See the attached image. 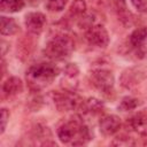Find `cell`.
<instances>
[{"mask_svg":"<svg viewBox=\"0 0 147 147\" xmlns=\"http://www.w3.org/2000/svg\"><path fill=\"white\" fill-rule=\"evenodd\" d=\"M59 72V68L53 63H37L28 69L25 74V79L31 91L39 92L51 85L57 77Z\"/></svg>","mask_w":147,"mask_h":147,"instance_id":"cell-1","label":"cell"},{"mask_svg":"<svg viewBox=\"0 0 147 147\" xmlns=\"http://www.w3.org/2000/svg\"><path fill=\"white\" fill-rule=\"evenodd\" d=\"M57 137L63 144L84 145L91 139V133L83 122L78 119H70L59 126Z\"/></svg>","mask_w":147,"mask_h":147,"instance_id":"cell-2","label":"cell"},{"mask_svg":"<svg viewBox=\"0 0 147 147\" xmlns=\"http://www.w3.org/2000/svg\"><path fill=\"white\" fill-rule=\"evenodd\" d=\"M74 48V40L64 33H59L48 40L46 44L45 54L51 60L62 61L71 55Z\"/></svg>","mask_w":147,"mask_h":147,"instance_id":"cell-3","label":"cell"},{"mask_svg":"<svg viewBox=\"0 0 147 147\" xmlns=\"http://www.w3.org/2000/svg\"><path fill=\"white\" fill-rule=\"evenodd\" d=\"M53 101L55 107L60 111L79 110L84 109V100L72 91L64 90L63 92H55L53 94Z\"/></svg>","mask_w":147,"mask_h":147,"instance_id":"cell-4","label":"cell"},{"mask_svg":"<svg viewBox=\"0 0 147 147\" xmlns=\"http://www.w3.org/2000/svg\"><path fill=\"white\" fill-rule=\"evenodd\" d=\"M92 84L102 93H111L114 88V75L110 70L105 68L94 69L91 72Z\"/></svg>","mask_w":147,"mask_h":147,"instance_id":"cell-5","label":"cell"},{"mask_svg":"<svg viewBox=\"0 0 147 147\" xmlns=\"http://www.w3.org/2000/svg\"><path fill=\"white\" fill-rule=\"evenodd\" d=\"M85 38L90 45L98 48H105L109 44V34L101 24H93L87 28L85 31Z\"/></svg>","mask_w":147,"mask_h":147,"instance_id":"cell-6","label":"cell"},{"mask_svg":"<svg viewBox=\"0 0 147 147\" xmlns=\"http://www.w3.org/2000/svg\"><path fill=\"white\" fill-rule=\"evenodd\" d=\"M25 28L32 34H40L46 24V17L42 13L32 11L25 15Z\"/></svg>","mask_w":147,"mask_h":147,"instance_id":"cell-7","label":"cell"},{"mask_svg":"<svg viewBox=\"0 0 147 147\" xmlns=\"http://www.w3.org/2000/svg\"><path fill=\"white\" fill-rule=\"evenodd\" d=\"M79 74V69L75 63H69L63 69V79H62V86L67 91L75 92L78 83L77 77Z\"/></svg>","mask_w":147,"mask_h":147,"instance_id":"cell-8","label":"cell"},{"mask_svg":"<svg viewBox=\"0 0 147 147\" xmlns=\"http://www.w3.org/2000/svg\"><path fill=\"white\" fill-rule=\"evenodd\" d=\"M99 127L102 134L113 136L121 129V118L116 115H106L100 119Z\"/></svg>","mask_w":147,"mask_h":147,"instance_id":"cell-9","label":"cell"},{"mask_svg":"<svg viewBox=\"0 0 147 147\" xmlns=\"http://www.w3.org/2000/svg\"><path fill=\"white\" fill-rule=\"evenodd\" d=\"M126 127L130 129L131 131L144 133L147 130L146 113H138V114L133 115L132 117L127 118V121H126Z\"/></svg>","mask_w":147,"mask_h":147,"instance_id":"cell-10","label":"cell"},{"mask_svg":"<svg viewBox=\"0 0 147 147\" xmlns=\"http://www.w3.org/2000/svg\"><path fill=\"white\" fill-rule=\"evenodd\" d=\"M23 91V83L18 77H9L2 85V92L6 96H14Z\"/></svg>","mask_w":147,"mask_h":147,"instance_id":"cell-11","label":"cell"},{"mask_svg":"<svg viewBox=\"0 0 147 147\" xmlns=\"http://www.w3.org/2000/svg\"><path fill=\"white\" fill-rule=\"evenodd\" d=\"M130 44L137 49H141L147 44V26L136 29L130 34Z\"/></svg>","mask_w":147,"mask_h":147,"instance_id":"cell-12","label":"cell"},{"mask_svg":"<svg viewBox=\"0 0 147 147\" xmlns=\"http://www.w3.org/2000/svg\"><path fill=\"white\" fill-rule=\"evenodd\" d=\"M18 31V25L13 17H0V32L2 36H13Z\"/></svg>","mask_w":147,"mask_h":147,"instance_id":"cell-13","label":"cell"},{"mask_svg":"<svg viewBox=\"0 0 147 147\" xmlns=\"http://www.w3.org/2000/svg\"><path fill=\"white\" fill-rule=\"evenodd\" d=\"M140 80H141L140 72L137 71V70H134V69H127L121 76L122 85L125 86V87H127V88H131L133 85L138 84Z\"/></svg>","mask_w":147,"mask_h":147,"instance_id":"cell-14","label":"cell"},{"mask_svg":"<svg viewBox=\"0 0 147 147\" xmlns=\"http://www.w3.org/2000/svg\"><path fill=\"white\" fill-rule=\"evenodd\" d=\"M24 0H1L0 9L2 13H17L23 9Z\"/></svg>","mask_w":147,"mask_h":147,"instance_id":"cell-15","label":"cell"},{"mask_svg":"<svg viewBox=\"0 0 147 147\" xmlns=\"http://www.w3.org/2000/svg\"><path fill=\"white\" fill-rule=\"evenodd\" d=\"M103 110V103L94 98H90L86 101H84V109L83 113H90V114H99Z\"/></svg>","mask_w":147,"mask_h":147,"instance_id":"cell-16","label":"cell"},{"mask_svg":"<svg viewBox=\"0 0 147 147\" xmlns=\"http://www.w3.org/2000/svg\"><path fill=\"white\" fill-rule=\"evenodd\" d=\"M139 105H140V101L138 99L133 96H124L118 105V109L122 111H130L136 109Z\"/></svg>","mask_w":147,"mask_h":147,"instance_id":"cell-17","label":"cell"},{"mask_svg":"<svg viewBox=\"0 0 147 147\" xmlns=\"http://www.w3.org/2000/svg\"><path fill=\"white\" fill-rule=\"evenodd\" d=\"M70 14L75 16H83L86 13L85 0H74L70 5Z\"/></svg>","mask_w":147,"mask_h":147,"instance_id":"cell-18","label":"cell"},{"mask_svg":"<svg viewBox=\"0 0 147 147\" xmlns=\"http://www.w3.org/2000/svg\"><path fill=\"white\" fill-rule=\"evenodd\" d=\"M67 0H45V7L49 11H61L64 9Z\"/></svg>","mask_w":147,"mask_h":147,"instance_id":"cell-19","label":"cell"},{"mask_svg":"<svg viewBox=\"0 0 147 147\" xmlns=\"http://www.w3.org/2000/svg\"><path fill=\"white\" fill-rule=\"evenodd\" d=\"M131 3L139 13H147V0H131Z\"/></svg>","mask_w":147,"mask_h":147,"instance_id":"cell-20","label":"cell"},{"mask_svg":"<svg viewBox=\"0 0 147 147\" xmlns=\"http://www.w3.org/2000/svg\"><path fill=\"white\" fill-rule=\"evenodd\" d=\"M8 119H9V111L6 108H2L1 109V119H0V122H1V124H0V133L5 132Z\"/></svg>","mask_w":147,"mask_h":147,"instance_id":"cell-21","label":"cell"},{"mask_svg":"<svg viewBox=\"0 0 147 147\" xmlns=\"http://www.w3.org/2000/svg\"><path fill=\"white\" fill-rule=\"evenodd\" d=\"M113 145H133L134 142L133 141H131V139L130 138H127V137H117L113 142H111Z\"/></svg>","mask_w":147,"mask_h":147,"instance_id":"cell-22","label":"cell"},{"mask_svg":"<svg viewBox=\"0 0 147 147\" xmlns=\"http://www.w3.org/2000/svg\"><path fill=\"white\" fill-rule=\"evenodd\" d=\"M146 123H147V113H146Z\"/></svg>","mask_w":147,"mask_h":147,"instance_id":"cell-23","label":"cell"}]
</instances>
